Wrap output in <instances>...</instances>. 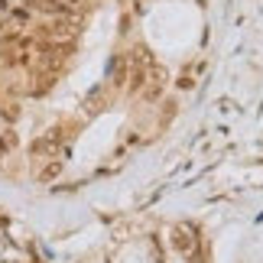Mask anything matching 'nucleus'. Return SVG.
<instances>
[{"label":"nucleus","instance_id":"f257e3e1","mask_svg":"<svg viewBox=\"0 0 263 263\" xmlns=\"http://www.w3.org/2000/svg\"><path fill=\"white\" fill-rule=\"evenodd\" d=\"M59 140H62V134H59V127H55V130H49V134H43V137H39L36 143L29 146V153H33V156H39V159H46V156H52V153H55Z\"/></svg>","mask_w":263,"mask_h":263},{"label":"nucleus","instance_id":"f03ea898","mask_svg":"<svg viewBox=\"0 0 263 263\" xmlns=\"http://www.w3.org/2000/svg\"><path fill=\"white\" fill-rule=\"evenodd\" d=\"M59 173H62V163L55 159V163H49V166L43 169V173H39V179H43V182H49V179H55Z\"/></svg>","mask_w":263,"mask_h":263},{"label":"nucleus","instance_id":"7ed1b4c3","mask_svg":"<svg viewBox=\"0 0 263 263\" xmlns=\"http://www.w3.org/2000/svg\"><path fill=\"white\" fill-rule=\"evenodd\" d=\"M176 247H179V250H189V247H192V237L185 234V228L176 231Z\"/></svg>","mask_w":263,"mask_h":263}]
</instances>
